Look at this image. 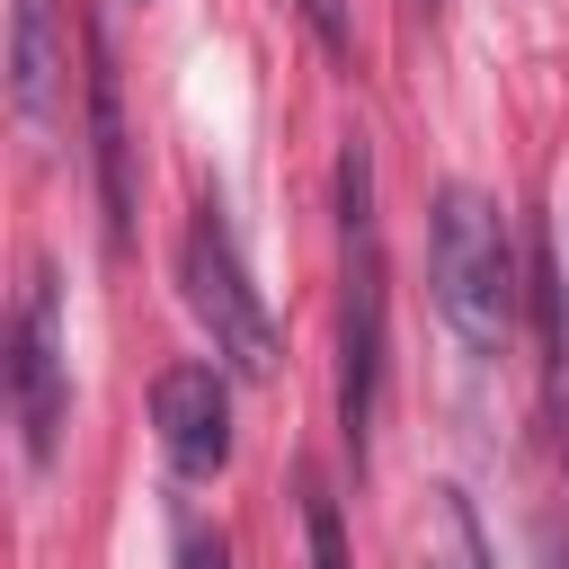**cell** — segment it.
Segmentation results:
<instances>
[{
    "label": "cell",
    "instance_id": "obj_1",
    "mask_svg": "<svg viewBox=\"0 0 569 569\" xmlns=\"http://www.w3.org/2000/svg\"><path fill=\"white\" fill-rule=\"evenodd\" d=\"M382 204H373V151H338V427L347 453L373 445L382 365H391V284H382Z\"/></svg>",
    "mask_w": 569,
    "mask_h": 569
},
{
    "label": "cell",
    "instance_id": "obj_2",
    "mask_svg": "<svg viewBox=\"0 0 569 569\" xmlns=\"http://www.w3.org/2000/svg\"><path fill=\"white\" fill-rule=\"evenodd\" d=\"M427 284L445 329L462 338V356H507L516 338V249H507V213L480 187H436L427 204Z\"/></svg>",
    "mask_w": 569,
    "mask_h": 569
},
{
    "label": "cell",
    "instance_id": "obj_3",
    "mask_svg": "<svg viewBox=\"0 0 569 569\" xmlns=\"http://www.w3.org/2000/svg\"><path fill=\"white\" fill-rule=\"evenodd\" d=\"M178 293H187V311L204 320V338H213V356L231 373H249V382L276 373L284 338H276V320H267V302H258V284H249V267H240V249H231V231H222L213 204L178 240Z\"/></svg>",
    "mask_w": 569,
    "mask_h": 569
},
{
    "label": "cell",
    "instance_id": "obj_4",
    "mask_svg": "<svg viewBox=\"0 0 569 569\" xmlns=\"http://www.w3.org/2000/svg\"><path fill=\"white\" fill-rule=\"evenodd\" d=\"M9 400H18V445L44 471L53 445H62V418H71V347H62V284H53V267H36L27 293H18V320H9Z\"/></svg>",
    "mask_w": 569,
    "mask_h": 569
},
{
    "label": "cell",
    "instance_id": "obj_5",
    "mask_svg": "<svg viewBox=\"0 0 569 569\" xmlns=\"http://www.w3.org/2000/svg\"><path fill=\"white\" fill-rule=\"evenodd\" d=\"M151 427L178 480H213L231 462V382L222 365H169L151 382Z\"/></svg>",
    "mask_w": 569,
    "mask_h": 569
},
{
    "label": "cell",
    "instance_id": "obj_6",
    "mask_svg": "<svg viewBox=\"0 0 569 569\" xmlns=\"http://www.w3.org/2000/svg\"><path fill=\"white\" fill-rule=\"evenodd\" d=\"M62 0H9V98L36 133L62 124Z\"/></svg>",
    "mask_w": 569,
    "mask_h": 569
},
{
    "label": "cell",
    "instance_id": "obj_7",
    "mask_svg": "<svg viewBox=\"0 0 569 569\" xmlns=\"http://www.w3.org/2000/svg\"><path fill=\"white\" fill-rule=\"evenodd\" d=\"M89 160H98L107 240H124V231H133V160H124V98H116V62H107V36L89 44Z\"/></svg>",
    "mask_w": 569,
    "mask_h": 569
},
{
    "label": "cell",
    "instance_id": "obj_8",
    "mask_svg": "<svg viewBox=\"0 0 569 569\" xmlns=\"http://www.w3.org/2000/svg\"><path fill=\"white\" fill-rule=\"evenodd\" d=\"M427 569H498V551H489V533H480L462 489H436V560Z\"/></svg>",
    "mask_w": 569,
    "mask_h": 569
},
{
    "label": "cell",
    "instance_id": "obj_9",
    "mask_svg": "<svg viewBox=\"0 0 569 569\" xmlns=\"http://www.w3.org/2000/svg\"><path fill=\"white\" fill-rule=\"evenodd\" d=\"M302 542H311V569H347V525H338V507L320 489L302 498Z\"/></svg>",
    "mask_w": 569,
    "mask_h": 569
},
{
    "label": "cell",
    "instance_id": "obj_10",
    "mask_svg": "<svg viewBox=\"0 0 569 569\" xmlns=\"http://www.w3.org/2000/svg\"><path fill=\"white\" fill-rule=\"evenodd\" d=\"M302 18H311V36L329 53H347V0H302Z\"/></svg>",
    "mask_w": 569,
    "mask_h": 569
},
{
    "label": "cell",
    "instance_id": "obj_11",
    "mask_svg": "<svg viewBox=\"0 0 569 569\" xmlns=\"http://www.w3.org/2000/svg\"><path fill=\"white\" fill-rule=\"evenodd\" d=\"M178 569H231V551H222V533H187V551H178Z\"/></svg>",
    "mask_w": 569,
    "mask_h": 569
},
{
    "label": "cell",
    "instance_id": "obj_12",
    "mask_svg": "<svg viewBox=\"0 0 569 569\" xmlns=\"http://www.w3.org/2000/svg\"><path fill=\"white\" fill-rule=\"evenodd\" d=\"M533 569H569V542H560V525H551V516L533 525Z\"/></svg>",
    "mask_w": 569,
    "mask_h": 569
},
{
    "label": "cell",
    "instance_id": "obj_13",
    "mask_svg": "<svg viewBox=\"0 0 569 569\" xmlns=\"http://www.w3.org/2000/svg\"><path fill=\"white\" fill-rule=\"evenodd\" d=\"M551 240H560V276H569V187H560V231Z\"/></svg>",
    "mask_w": 569,
    "mask_h": 569
}]
</instances>
